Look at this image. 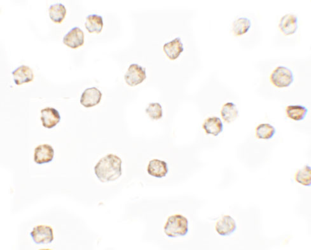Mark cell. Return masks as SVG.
<instances>
[{
  "instance_id": "277c9868",
  "label": "cell",
  "mask_w": 311,
  "mask_h": 250,
  "mask_svg": "<svg viewBox=\"0 0 311 250\" xmlns=\"http://www.w3.org/2000/svg\"><path fill=\"white\" fill-rule=\"evenodd\" d=\"M146 78V70L138 64H131L126 72L124 79L129 86H135L142 83Z\"/></svg>"
},
{
  "instance_id": "30bf717a",
  "label": "cell",
  "mask_w": 311,
  "mask_h": 250,
  "mask_svg": "<svg viewBox=\"0 0 311 250\" xmlns=\"http://www.w3.org/2000/svg\"><path fill=\"white\" fill-rule=\"evenodd\" d=\"M216 231L219 235L228 236L235 233L237 225L235 220L229 215H225L216 224Z\"/></svg>"
},
{
  "instance_id": "5bb4252c",
  "label": "cell",
  "mask_w": 311,
  "mask_h": 250,
  "mask_svg": "<svg viewBox=\"0 0 311 250\" xmlns=\"http://www.w3.org/2000/svg\"><path fill=\"white\" fill-rule=\"evenodd\" d=\"M12 74L14 77L15 84L17 86L32 82L34 79V74L32 69L25 65L18 67L12 72Z\"/></svg>"
},
{
  "instance_id": "e0dca14e",
  "label": "cell",
  "mask_w": 311,
  "mask_h": 250,
  "mask_svg": "<svg viewBox=\"0 0 311 250\" xmlns=\"http://www.w3.org/2000/svg\"><path fill=\"white\" fill-rule=\"evenodd\" d=\"M221 116L225 122L232 123L238 118L239 110L234 103L228 102L223 105L221 110Z\"/></svg>"
},
{
  "instance_id": "603a6c76",
  "label": "cell",
  "mask_w": 311,
  "mask_h": 250,
  "mask_svg": "<svg viewBox=\"0 0 311 250\" xmlns=\"http://www.w3.org/2000/svg\"><path fill=\"white\" fill-rule=\"evenodd\" d=\"M145 111L149 118L153 120H159L163 117V107L159 103H150Z\"/></svg>"
},
{
  "instance_id": "6da1fadb",
  "label": "cell",
  "mask_w": 311,
  "mask_h": 250,
  "mask_svg": "<svg viewBox=\"0 0 311 250\" xmlns=\"http://www.w3.org/2000/svg\"><path fill=\"white\" fill-rule=\"evenodd\" d=\"M122 160L119 156L108 154L95 166V174L101 183L114 181L122 176Z\"/></svg>"
},
{
  "instance_id": "4fadbf2b",
  "label": "cell",
  "mask_w": 311,
  "mask_h": 250,
  "mask_svg": "<svg viewBox=\"0 0 311 250\" xmlns=\"http://www.w3.org/2000/svg\"><path fill=\"white\" fill-rule=\"evenodd\" d=\"M163 51L171 60H175L184 52V48L180 38H174L171 42L165 43Z\"/></svg>"
},
{
  "instance_id": "7a4b0ae2",
  "label": "cell",
  "mask_w": 311,
  "mask_h": 250,
  "mask_svg": "<svg viewBox=\"0 0 311 250\" xmlns=\"http://www.w3.org/2000/svg\"><path fill=\"white\" fill-rule=\"evenodd\" d=\"M164 233L171 238L186 236L189 233V221L181 215L169 216L164 226Z\"/></svg>"
},
{
  "instance_id": "9c48e42d",
  "label": "cell",
  "mask_w": 311,
  "mask_h": 250,
  "mask_svg": "<svg viewBox=\"0 0 311 250\" xmlns=\"http://www.w3.org/2000/svg\"><path fill=\"white\" fill-rule=\"evenodd\" d=\"M41 121L44 127L53 128L60 122L61 116L58 110L52 107H47L41 110Z\"/></svg>"
},
{
  "instance_id": "44dd1931",
  "label": "cell",
  "mask_w": 311,
  "mask_h": 250,
  "mask_svg": "<svg viewBox=\"0 0 311 250\" xmlns=\"http://www.w3.org/2000/svg\"><path fill=\"white\" fill-rule=\"evenodd\" d=\"M276 131V128L273 126L268 123H264L257 126L256 136L260 139H270L273 138Z\"/></svg>"
},
{
  "instance_id": "3957f363",
  "label": "cell",
  "mask_w": 311,
  "mask_h": 250,
  "mask_svg": "<svg viewBox=\"0 0 311 250\" xmlns=\"http://www.w3.org/2000/svg\"><path fill=\"white\" fill-rule=\"evenodd\" d=\"M270 79L275 86L279 88L287 87L294 81V74L291 70L287 67L280 66L277 67L272 72Z\"/></svg>"
},
{
  "instance_id": "5b68a950",
  "label": "cell",
  "mask_w": 311,
  "mask_h": 250,
  "mask_svg": "<svg viewBox=\"0 0 311 250\" xmlns=\"http://www.w3.org/2000/svg\"><path fill=\"white\" fill-rule=\"evenodd\" d=\"M33 241L36 244H49L54 240L53 229L47 225H38L30 233Z\"/></svg>"
},
{
  "instance_id": "52a82bcc",
  "label": "cell",
  "mask_w": 311,
  "mask_h": 250,
  "mask_svg": "<svg viewBox=\"0 0 311 250\" xmlns=\"http://www.w3.org/2000/svg\"><path fill=\"white\" fill-rule=\"evenodd\" d=\"M102 93L97 87H92L85 89L81 98V104L86 108L92 107L101 102Z\"/></svg>"
},
{
  "instance_id": "8992f818",
  "label": "cell",
  "mask_w": 311,
  "mask_h": 250,
  "mask_svg": "<svg viewBox=\"0 0 311 250\" xmlns=\"http://www.w3.org/2000/svg\"><path fill=\"white\" fill-rule=\"evenodd\" d=\"M63 42L71 49L81 47L84 43V33L81 28L74 27L64 36Z\"/></svg>"
},
{
  "instance_id": "ffe728a7",
  "label": "cell",
  "mask_w": 311,
  "mask_h": 250,
  "mask_svg": "<svg viewBox=\"0 0 311 250\" xmlns=\"http://www.w3.org/2000/svg\"><path fill=\"white\" fill-rule=\"evenodd\" d=\"M250 19L246 17H240L233 23V32L236 36L245 35L250 29Z\"/></svg>"
},
{
  "instance_id": "7402d4cb",
  "label": "cell",
  "mask_w": 311,
  "mask_h": 250,
  "mask_svg": "<svg viewBox=\"0 0 311 250\" xmlns=\"http://www.w3.org/2000/svg\"><path fill=\"white\" fill-rule=\"evenodd\" d=\"M295 181L305 187L311 185V168L309 166H305L299 170L295 174Z\"/></svg>"
},
{
  "instance_id": "2e32d148",
  "label": "cell",
  "mask_w": 311,
  "mask_h": 250,
  "mask_svg": "<svg viewBox=\"0 0 311 250\" xmlns=\"http://www.w3.org/2000/svg\"><path fill=\"white\" fill-rule=\"evenodd\" d=\"M85 26L90 33L94 32L100 33L103 28V19L101 15H89L86 17Z\"/></svg>"
},
{
  "instance_id": "ac0fdd59",
  "label": "cell",
  "mask_w": 311,
  "mask_h": 250,
  "mask_svg": "<svg viewBox=\"0 0 311 250\" xmlns=\"http://www.w3.org/2000/svg\"><path fill=\"white\" fill-rule=\"evenodd\" d=\"M49 16L54 22L60 24L63 22L66 15L65 6L62 4H55L50 5L49 9Z\"/></svg>"
},
{
  "instance_id": "7c38bea8",
  "label": "cell",
  "mask_w": 311,
  "mask_h": 250,
  "mask_svg": "<svg viewBox=\"0 0 311 250\" xmlns=\"http://www.w3.org/2000/svg\"><path fill=\"white\" fill-rule=\"evenodd\" d=\"M298 27L297 17L294 14L285 15L280 20L279 28L284 35H294L297 32Z\"/></svg>"
},
{
  "instance_id": "d6986e66",
  "label": "cell",
  "mask_w": 311,
  "mask_h": 250,
  "mask_svg": "<svg viewBox=\"0 0 311 250\" xmlns=\"http://www.w3.org/2000/svg\"><path fill=\"white\" fill-rule=\"evenodd\" d=\"M288 117L294 121H302L306 117L308 109L302 105H289L286 109Z\"/></svg>"
},
{
  "instance_id": "ba28073f",
  "label": "cell",
  "mask_w": 311,
  "mask_h": 250,
  "mask_svg": "<svg viewBox=\"0 0 311 250\" xmlns=\"http://www.w3.org/2000/svg\"><path fill=\"white\" fill-rule=\"evenodd\" d=\"M55 156V150L48 144H42L35 149L34 161L38 164L49 163Z\"/></svg>"
},
{
  "instance_id": "8fae6325",
  "label": "cell",
  "mask_w": 311,
  "mask_h": 250,
  "mask_svg": "<svg viewBox=\"0 0 311 250\" xmlns=\"http://www.w3.org/2000/svg\"><path fill=\"white\" fill-rule=\"evenodd\" d=\"M147 172L151 176L157 178H163L168 173V164L160 160L153 159L149 162Z\"/></svg>"
},
{
  "instance_id": "9a60e30c",
  "label": "cell",
  "mask_w": 311,
  "mask_h": 250,
  "mask_svg": "<svg viewBox=\"0 0 311 250\" xmlns=\"http://www.w3.org/2000/svg\"><path fill=\"white\" fill-rule=\"evenodd\" d=\"M205 132L209 135L217 137L223 130V125L222 120L218 117H210L205 120L202 125Z\"/></svg>"
}]
</instances>
